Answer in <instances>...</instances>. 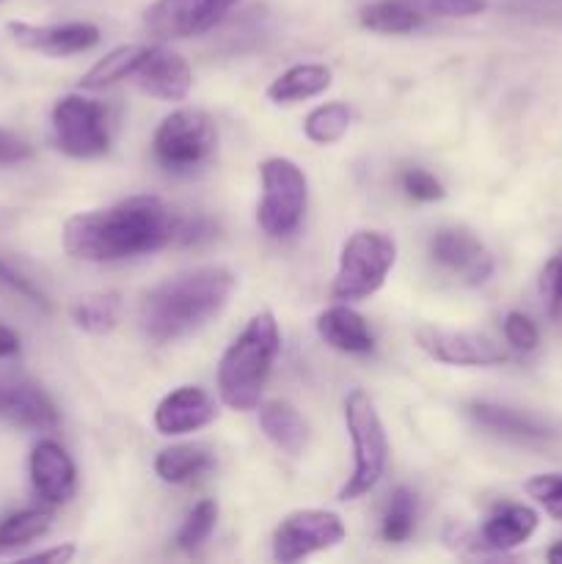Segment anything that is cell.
<instances>
[{"label":"cell","instance_id":"cell-23","mask_svg":"<svg viewBox=\"0 0 562 564\" xmlns=\"http://www.w3.org/2000/svg\"><path fill=\"white\" fill-rule=\"evenodd\" d=\"M474 419H477L483 427L494 430V433L507 435V438H523V441H540L549 438L551 430L543 422H538L534 416H527L521 411H512V408L494 405V402H474L468 408Z\"/></svg>","mask_w":562,"mask_h":564},{"label":"cell","instance_id":"cell-31","mask_svg":"<svg viewBox=\"0 0 562 564\" xmlns=\"http://www.w3.org/2000/svg\"><path fill=\"white\" fill-rule=\"evenodd\" d=\"M529 499L538 501L551 518L562 521V474H538L523 485Z\"/></svg>","mask_w":562,"mask_h":564},{"label":"cell","instance_id":"cell-10","mask_svg":"<svg viewBox=\"0 0 562 564\" xmlns=\"http://www.w3.org/2000/svg\"><path fill=\"white\" fill-rule=\"evenodd\" d=\"M347 529L342 518L331 510H298L290 512L273 532V556L292 564L306 556L328 551L345 540Z\"/></svg>","mask_w":562,"mask_h":564},{"label":"cell","instance_id":"cell-36","mask_svg":"<svg viewBox=\"0 0 562 564\" xmlns=\"http://www.w3.org/2000/svg\"><path fill=\"white\" fill-rule=\"evenodd\" d=\"M33 158V149L25 138H20L17 132L3 130L0 127V169H9V165H20L25 160Z\"/></svg>","mask_w":562,"mask_h":564},{"label":"cell","instance_id":"cell-7","mask_svg":"<svg viewBox=\"0 0 562 564\" xmlns=\"http://www.w3.org/2000/svg\"><path fill=\"white\" fill-rule=\"evenodd\" d=\"M262 202L257 220L264 235L287 237L301 226L309 204V182L301 165L287 158H268L259 165Z\"/></svg>","mask_w":562,"mask_h":564},{"label":"cell","instance_id":"cell-26","mask_svg":"<svg viewBox=\"0 0 562 564\" xmlns=\"http://www.w3.org/2000/svg\"><path fill=\"white\" fill-rule=\"evenodd\" d=\"M121 301L116 292H97V295H86L72 306V319L80 330L94 336L110 334L119 325Z\"/></svg>","mask_w":562,"mask_h":564},{"label":"cell","instance_id":"cell-4","mask_svg":"<svg viewBox=\"0 0 562 564\" xmlns=\"http://www.w3.org/2000/svg\"><path fill=\"white\" fill-rule=\"evenodd\" d=\"M345 424L353 441V474L342 488V501H356L380 482L389 460V441L375 402L367 391L356 389L345 400Z\"/></svg>","mask_w":562,"mask_h":564},{"label":"cell","instance_id":"cell-29","mask_svg":"<svg viewBox=\"0 0 562 564\" xmlns=\"http://www.w3.org/2000/svg\"><path fill=\"white\" fill-rule=\"evenodd\" d=\"M413 523H417V496L408 488H397L391 494L380 534H383L386 543H406L413 534Z\"/></svg>","mask_w":562,"mask_h":564},{"label":"cell","instance_id":"cell-12","mask_svg":"<svg viewBox=\"0 0 562 564\" xmlns=\"http://www.w3.org/2000/svg\"><path fill=\"white\" fill-rule=\"evenodd\" d=\"M417 345L428 352L433 361L450 364V367H496L507 361V352L494 339L468 330H444L424 328L417 330Z\"/></svg>","mask_w":562,"mask_h":564},{"label":"cell","instance_id":"cell-15","mask_svg":"<svg viewBox=\"0 0 562 564\" xmlns=\"http://www.w3.org/2000/svg\"><path fill=\"white\" fill-rule=\"evenodd\" d=\"M130 77L143 94L169 99V102L185 99L193 86V72L187 61L174 50L163 47V44H152V47L143 50V58L138 61L136 72Z\"/></svg>","mask_w":562,"mask_h":564},{"label":"cell","instance_id":"cell-14","mask_svg":"<svg viewBox=\"0 0 562 564\" xmlns=\"http://www.w3.org/2000/svg\"><path fill=\"white\" fill-rule=\"evenodd\" d=\"M0 422L47 433L58 427L61 416L42 386L20 375H0Z\"/></svg>","mask_w":562,"mask_h":564},{"label":"cell","instance_id":"cell-11","mask_svg":"<svg viewBox=\"0 0 562 564\" xmlns=\"http://www.w3.org/2000/svg\"><path fill=\"white\" fill-rule=\"evenodd\" d=\"M240 0H154L143 25L160 42L202 36L213 31Z\"/></svg>","mask_w":562,"mask_h":564},{"label":"cell","instance_id":"cell-21","mask_svg":"<svg viewBox=\"0 0 562 564\" xmlns=\"http://www.w3.org/2000/svg\"><path fill=\"white\" fill-rule=\"evenodd\" d=\"M538 529V512L527 505H507L488 518L483 543L494 551H512L527 543Z\"/></svg>","mask_w":562,"mask_h":564},{"label":"cell","instance_id":"cell-28","mask_svg":"<svg viewBox=\"0 0 562 564\" xmlns=\"http://www.w3.org/2000/svg\"><path fill=\"white\" fill-rule=\"evenodd\" d=\"M350 127V108L345 102H325L320 108H314L312 113L303 121V132H306L309 141L320 143V147H328L336 143Z\"/></svg>","mask_w":562,"mask_h":564},{"label":"cell","instance_id":"cell-25","mask_svg":"<svg viewBox=\"0 0 562 564\" xmlns=\"http://www.w3.org/2000/svg\"><path fill=\"white\" fill-rule=\"evenodd\" d=\"M143 50H147V44H121V47L110 50L102 61H97V64L80 77V88L97 91V88L127 80V77L136 72L138 61L143 58Z\"/></svg>","mask_w":562,"mask_h":564},{"label":"cell","instance_id":"cell-40","mask_svg":"<svg viewBox=\"0 0 562 564\" xmlns=\"http://www.w3.org/2000/svg\"><path fill=\"white\" fill-rule=\"evenodd\" d=\"M0 3H3V0H0Z\"/></svg>","mask_w":562,"mask_h":564},{"label":"cell","instance_id":"cell-18","mask_svg":"<svg viewBox=\"0 0 562 564\" xmlns=\"http://www.w3.org/2000/svg\"><path fill=\"white\" fill-rule=\"evenodd\" d=\"M218 416L213 397L198 386H182L171 391L154 411V427L163 435H185L207 427Z\"/></svg>","mask_w":562,"mask_h":564},{"label":"cell","instance_id":"cell-30","mask_svg":"<svg viewBox=\"0 0 562 564\" xmlns=\"http://www.w3.org/2000/svg\"><path fill=\"white\" fill-rule=\"evenodd\" d=\"M215 521H218V505L213 499H202L191 512H187L185 523H182L180 534H176V543L182 551H196L198 545L207 543V538L213 534Z\"/></svg>","mask_w":562,"mask_h":564},{"label":"cell","instance_id":"cell-1","mask_svg":"<svg viewBox=\"0 0 562 564\" xmlns=\"http://www.w3.org/2000/svg\"><path fill=\"white\" fill-rule=\"evenodd\" d=\"M176 215L163 198L130 196L114 207L88 209L66 218L64 251L80 262H121L169 246L176 237Z\"/></svg>","mask_w":562,"mask_h":564},{"label":"cell","instance_id":"cell-8","mask_svg":"<svg viewBox=\"0 0 562 564\" xmlns=\"http://www.w3.org/2000/svg\"><path fill=\"white\" fill-rule=\"evenodd\" d=\"M488 9V0H375L358 20L375 33H411L435 20H466Z\"/></svg>","mask_w":562,"mask_h":564},{"label":"cell","instance_id":"cell-3","mask_svg":"<svg viewBox=\"0 0 562 564\" xmlns=\"http://www.w3.org/2000/svg\"><path fill=\"white\" fill-rule=\"evenodd\" d=\"M279 350L281 334L273 314H253L251 323L231 341L218 364V391L224 405L231 411H253Z\"/></svg>","mask_w":562,"mask_h":564},{"label":"cell","instance_id":"cell-24","mask_svg":"<svg viewBox=\"0 0 562 564\" xmlns=\"http://www.w3.org/2000/svg\"><path fill=\"white\" fill-rule=\"evenodd\" d=\"M213 466V452L204 444H180L171 446V449H163L154 460V471L163 482L180 485L187 482V479L198 477L202 471Z\"/></svg>","mask_w":562,"mask_h":564},{"label":"cell","instance_id":"cell-20","mask_svg":"<svg viewBox=\"0 0 562 564\" xmlns=\"http://www.w3.org/2000/svg\"><path fill=\"white\" fill-rule=\"evenodd\" d=\"M259 427L268 435L273 446H279L287 455L298 457L309 444V424L301 413L284 400H273L259 408Z\"/></svg>","mask_w":562,"mask_h":564},{"label":"cell","instance_id":"cell-13","mask_svg":"<svg viewBox=\"0 0 562 564\" xmlns=\"http://www.w3.org/2000/svg\"><path fill=\"white\" fill-rule=\"evenodd\" d=\"M11 42L31 53L66 58V55L86 53L99 42V28L91 22H53V25H33V22L11 20L6 25Z\"/></svg>","mask_w":562,"mask_h":564},{"label":"cell","instance_id":"cell-5","mask_svg":"<svg viewBox=\"0 0 562 564\" xmlns=\"http://www.w3.org/2000/svg\"><path fill=\"white\" fill-rule=\"evenodd\" d=\"M397 262V242L386 231L361 229L350 235L339 257L331 295L339 303L364 301L375 295L389 279Z\"/></svg>","mask_w":562,"mask_h":564},{"label":"cell","instance_id":"cell-34","mask_svg":"<svg viewBox=\"0 0 562 564\" xmlns=\"http://www.w3.org/2000/svg\"><path fill=\"white\" fill-rule=\"evenodd\" d=\"M402 191H406L408 198H413V202H441V198L446 196L444 185L424 169H408L406 174H402Z\"/></svg>","mask_w":562,"mask_h":564},{"label":"cell","instance_id":"cell-27","mask_svg":"<svg viewBox=\"0 0 562 564\" xmlns=\"http://www.w3.org/2000/svg\"><path fill=\"white\" fill-rule=\"evenodd\" d=\"M53 527V516L47 510H20L0 521V554H11L17 549L36 543Z\"/></svg>","mask_w":562,"mask_h":564},{"label":"cell","instance_id":"cell-2","mask_svg":"<svg viewBox=\"0 0 562 564\" xmlns=\"http://www.w3.org/2000/svg\"><path fill=\"white\" fill-rule=\"evenodd\" d=\"M231 290L235 275L226 268H196L163 281L147 292L138 312L143 336L158 345H169L204 328L224 312Z\"/></svg>","mask_w":562,"mask_h":564},{"label":"cell","instance_id":"cell-22","mask_svg":"<svg viewBox=\"0 0 562 564\" xmlns=\"http://www.w3.org/2000/svg\"><path fill=\"white\" fill-rule=\"evenodd\" d=\"M331 86V69L323 64H298L281 72L268 86V97L275 105H292L312 99Z\"/></svg>","mask_w":562,"mask_h":564},{"label":"cell","instance_id":"cell-19","mask_svg":"<svg viewBox=\"0 0 562 564\" xmlns=\"http://www.w3.org/2000/svg\"><path fill=\"white\" fill-rule=\"evenodd\" d=\"M317 334L325 345L347 352V356H367L375 347V336L369 330L367 319L353 312L347 303H336V306L320 312Z\"/></svg>","mask_w":562,"mask_h":564},{"label":"cell","instance_id":"cell-9","mask_svg":"<svg viewBox=\"0 0 562 564\" xmlns=\"http://www.w3.org/2000/svg\"><path fill=\"white\" fill-rule=\"evenodd\" d=\"M55 147L77 160L102 158L110 147L108 116L97 99L66 94L53 108Z\"/></svg>","mask_w":562,"mask_h":564},{"label":"cell","instance_id":"cell-35","mask_svg":"<svg viewBox=\"0 0 562 564\" xmlns=\"http://www.w3.org/2000/svg\"><path fill=\"white\" fill-rule=\"evenodd\" d=\"M505 339L510 341L516 350L529 352V350H534V347H538L540 334H538V328H534V323L527 317V314L510 312L505 317Z\"/></svg>","mask_w":562,"mask_h":564},{"label":"cell","instance_id":"cell-33","mask_svg":"<svg viewBox=\"0 0 562 564\" xmlns=\"http://www.w3.org/2000/svg\"><path fill=\"white\" fill-rule=\"evenodd\" d=\"M540 292H543L551 317L562 319V248L545 262L543 273H540Z\"/></svg>","mask_w":562,"mask_h":564},{"label":"cell","instance_id":"cell-37","mask_svg":"<svg viewBox=\"0 0 562 564\" xmlns=\"http://www.w3.org/2000/svg\"><path fill=\"white\" fill-rule=\"evenodd\" d=\"M72 556H75V545L64 543V545H55V549H47V551H36V554L25 556V560L28 562H44V564H64V562H69Z\"/></svg>","mask_w":562,"mask_h":564},{"label":"cell","instance_id":"cell-38","mask_svg":"<svg viewBox=\"0 0 562 564\" xmlns=\"http://www.w3.org/2000/svg\"><path fill=\"white\" fill-rule=\"evenodd\" d=\"M17 352H20V336L11 328H6V325H0V361L3 358H14Z\"/></svg>","mask_w":562,"mask_h":564},{"label":"cell","instance_id":"cell-17","mask_svg":"<svg viewBox=\"0 0 562 564\" xmlns=\"http://www.w3.org/2000/svg\"><path fill=\"white\" fill-rule=\"evenodd\" d=\"M33 490L50 505H66L77 490V471L66 449L55 441L44 438L31 452Z\"/></svg>","mask_w":562,"mask_h":564},{"label":"cell","instance_id":"cell-6","mask_svg":"<svg viewBox=\"0 0 562 564\" xmlns=\"http://www.w3.org/2000/svg\"><path fill=\"white\" fill-rule=\"evenodd\" d=\"M154 158L165 171L187 174L213 158L218 147V127L204 110L180 108L163 119L154 132Z\"/></svg>","mask_w":562,"mask_h":564},{"label":"cell","instance_id":"cell-16","mask_svg":"<svg viewBox=\"0 0 562 564\" xmlns=\"http://www.w3.org/2000/svg\"><path fill=\"white\" fill-rule=\"evenodd\" d=\"M430 251L441 268H446L472 286L485 284L494 273L490 251L466 229H441L430 242Z\"/></svg>","mask_w":562,"mask_h":564},{"label":"cell","instance_id":"cell-32","mask_svg":"<svg viewBox=\"0 0 562 564\" xmlns=\"http://www.w3.org/2000/svg\"><path fill=\"white\" fill-rule=\"evenodd\" d=\"M0 290H6V292H11V295L22 297V301H28L31 306L42 308V312H47V308H50L44 292L39 290V286L33 284L31 279H28V275H22L20 270L11 268L9 262H3V259H0Z\"/></svg>","mask_w":562,"mask_h":564},{"label":"cell","instance_id":"cell-39","mask_svg":"<svg viewBox=\"0 0 562 564\" xmlns=\"http://www.w3.org/2000/svg\"><path fill=\"white\" fill-rule=\"evenodd\" d=\"M545 560H549L551 564H562V543L551 545L549 554H545Z\"/></svg>","mask_w":562,"mask_h":564}]
</instances>
